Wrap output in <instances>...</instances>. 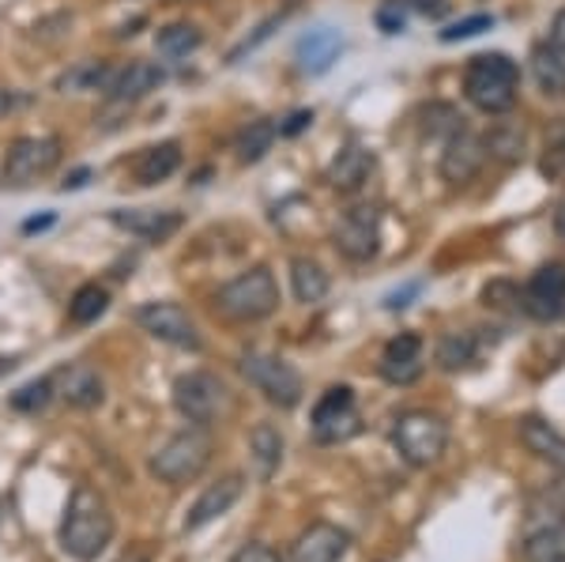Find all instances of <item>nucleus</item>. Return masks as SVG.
Wrapping results in <instances>:
<instances>
[{
	"mask_svg": "<svg viewBox=\"0 0 565 562\" xmlns=\"http://www.w3.org/2000/svg\"><path fill=\"white\" fill-rule=\"evenodd\" d=\"M231 562H282V559L271 548H264V543H245V548L234 551Z\"/></svg>",
	"mask_w": 565,
	"mask_h": 562,
	"instance_id": "c9c22d12",
	"label": "nucleus"
},
{
	"mask_svg": "<svg viewBox=\"0 0 565 562\" xmlns=\"http://www.w3.org/2000/svg\"><path fill=\"white\" fill-rule=\"evenodd\" d=\"M392 446L399 449V457L407 465L426 468L449 446V427L434 412H404L396 420V427H392Z\"/></svg>",
	"mask_w": 565,
	"mask_h": 562,
	"instance_id": "423d86ee",
	"label": "nucleus"
},
{
	"mask_svg": "<svg viewBox=\"0 0 565 562\" xmlns=\"http://www.w3.org/2000/svg\"><path fill=\"white\" fill-rule=\"evenodd\" d=\"M340 50H343V34L335 26H313V31H306L295 42V61L306 76H324L335 65Z\"/></svg>",
	"mask_w": 565,
	"mask_h": 562,
	"instance_id": "a211bd4d",
	"label": "nucleus"
},
{
	"mask_svg": "<svg viewBox=\"0 0 565 562\" xmlns=\"http://www.w3.org/2000/svg\"><path fill=\"white\" fill-rule=\"evenodd\" d=\"M242 491H245L242 476H226V479H218V484H212V487H207V491L193 502V510H189L185 532H200L204 524H212V521L223 518V513H231V506L238 502Z\"/></svg>",
	"mask_w": 565,
	"mask_h": 562,
	"instance_id": "412c9836",
	"label": "nucleus"
},
{
	"mask_svg": "<svg viewBox=\"0 0 565 562\" xmlns=\"http://www.w3.org/2000/svg\"><path fill=\"white\" fill-rule=\"evenodd\" d=\"M61 162L57 136H20L4 156V181L8 185H31L50 174Z\"/></svg>",
	"mask_w": 565,
	"mask_h": 562,
	"instance_id": "6e6552de",
	"label": "nucleus"
},
{
	"mask_svg": "<svg viewBox=\"0 0 565 562\" xmlns=\"http://www.w3.org/2000/svg\"><path fill=\"white\" fill-rule=\"evenodd\" d=\"M532 72L535 79H540V87L546 95H565V57L558 50H551V45H535L532 53Z\"/></svg>",
	"mask_w": 565,
	"mask_h": 562,
	"instance_id": "c85d7f7f",
	"label": "nucleus"
},
{
	"mask_svg": "<svg viewBox=\"0 0 565 562\" xmlns=\"http://www.w3.org/2000/svg\"><path fill=\"white\" fill-rule=\"evenodd\" d=\"M215 306L231 321H264V317L276 314L279 306V284L268 268H249L242 276H234L231 284L218 287Z\"/></svg>",
	"mask_w": 565,
	"mask_h": 562,
	"instance_id": "7ed1b4c3",
	"label": "nucleus"
},
{
	"mask_svg": "<svg viewBox=\"0 0 565 562\" xmlns=\"http://www.w3.org/2000/svg\"><path fill=\"white\" fill-rule=\"evenodd\" d=\"M463 95L482 114H509L521 95V65L505 53H479L463 68Z\"/></svg>",
	"mask_w": 565,
	"mask_h": 562,
	"instance_id": "f03ea898",
	"label": "nucleus"
},
{
	"mask_svg": "<svg viewBox=\"0 0 565 562\" xmlns=\"http://www.w3.org/2000/svg\"><path fill=\"white\" fill-rule=\"evenodd\" d=\"M490 26H494V15H487V12L468 15V20L445 26V31H441V42H468V39H476V34H482V31H490Z\"/></svg>",
	"mask_w": 565,
	"mask_h": 562,
	"instance_id": "72a5a7b5",
	"label": "nucleus"
},
{
	"mask_svg": "<svg viewBox=\"0 0 565 562\" xmlns=\"http://www.w3.org/2000/svg\"><path fill=\"white\" fill-rule=\"evenodd\" d=\"M546 45H551V50H558L562 57H565V8L558 15H554V23H551V39H546Z\"/></svg>",
	"mask_w": 565,
	"mask_h": 562,
	"instance_id": "ea45409f",
	"label": "nucleus"
},
{
	"mask_svg": "<svg viewBox=\"0 0 565 562\" xmlns=\"http://www.w3.org/2000/svg\"><path fill=\"white\" fill-rule=\"evenodd\" d=\"M114 540V510L106 495L90 484H76L65 518H61V548L79 562H95Z\"/></svg>",
	"mask_w": 565,
	"mask_h": 562,
	"instance_id": "f257e3e1",
	"label": "nucleus"
},
{
	"mask_svg": "<svg viewBox=\"0 0 565 562\" xmlns=\"http://www.w3.org/2000/svg\"><path fill=\"white\" fill-rule=\"evenodd\" d=\"M482 162H487V151H482V140L479 136H471L468 129H457L445 140V151H441V178L449 181V185H463V181H471L482 170Z\"/></svg>",
	"mask_w": 565,
	"mask_h": 562,
	"instance_id": "2eb2a0df",
	"label": "nucleus"
},
{
	"mask_svg": "<svg viewBox=\"0 0 565 562\" xmlns=\"http://www.w3.org/2000/svg\"><path fill=\"white\" fill-rule=\"evenodd\" d=\"M482 359V340L476 332H449V337H441L437 343V362H441V370H471L476 362Z\"/></svg>",
	"mask_w": 565,
	"mask_h": 562,
	"instance_id": "393cba45",
	"label": "nucleus"
},
{
	"mask_svg": "<svg viewBox=\"0 0 565 562\" xmlns=\"http://www.w3.org/2000/svg\"><path fill=\"white\" fill-rule=\"evenodd\" d=\"M290 287H295V298L306 306L321 303L328 295V272L309 257H295L290 261Z\"/></svg>",
	"mask_w": 565,
	"mask_h": 562,
	"instance_id": "a878e982",
	"label": "nucleus"
},
{
	"mask_svg": "<svg viewBox=\"0 0 565 562\" xmlns=\"http://www.w3.org/2000/svg\"><path fill=\"white\" fill-rule=\"evenodd\" d=\"M348 548H351L348 532L328 521H317L298 537L295 551H290V562H343Z\"/></svg>",
	"mask_w": 565,
	"mask_h": 562,
	"instance_id": "dca6fc26",
	"label": "nucleus"
},
{
	"mask_svg": "<svg viewBox=\"0 0 565 562\" xmlns=\"http://www.w3.org/2000/svg\"><path fill=\"white\" fill-rule=\"evenodd\" d=\"M50 382H53V393H57L61 401H68L72 407H98L106 396L103 378H98V370L90 367V362H68Z\"/></svg>",
	"mask_w": 565,
	"mask_h": 562,
	"instance_id": "4468645a",
	"label": "nucleus"
},
{
	"mask_svg": "<svg viewBox=\"0 0 565 562\" xmlns=\"http://www.w3.org/2000/svg\"><path fill=\"white\" fill-rule=\"evenodd\" d=\"M521 442L540 460H546V465H554L565 473V434L554 431L546 420H540V415H527V420L521 423Z\"/></svg>",
	"mask_w": 565,
	"mask_h": 562,
	"instance_id": "5701e85b",
	"label": "nucleus"
},
{
	"mask_svg": "<svg viewBox=\"0 0 565 562\" xmlns=\"http://www.w3.org/2000/svg\"><path fill=\"white\" fill-rule=\"evenodd\" d=\"M521 548H524L527 562H558V559H565V502H551L546 510L540 502L532 506Z\"/></svg>",
	"mask_w": 565,
	"mask_h": 562,
	"instance_id": "9d476101",
	"label": "nucleus"
},
{
	"mask_svg": "<svg viewBox=\"0 0 565 562\" xmlns=\"http://www.w3.org/2000/svg\"><path fill=\"white\" fill-rule=\"evenodd\" d=\"M407 8H415L426 20H441V15L449 12V0H407Z\"/></svg>",
	"mask_w": 565,
	"mask_h": 562,
	"instance_id": "e433bc0d",
	"label": "nucleus"
},
{
	"mask_svg": "<svg viewBox=\"0 0 565 562\" xmlns=\"http://www.w3.org/2000/svg\"><path fill=\"white\" fill-rule=\"evenodd\" d=\"M242 374L253 389H260L264 401L279 407H295L302 401V378H298V370L287 359L249 351V356H242Z\"/></svg>",
	"mask_w": 565,
	"mask_h": 562,
	"instance_id": "0eeeda50",
	"label": "nucleus"
},
{
	"mask_svg": "<svg viewBox=\"0 0 565 562\" xmlns=\"http://www.w3.org/2000/svg\"><path fill=\"white\" fill-rule=\"evenodd\" d=\"M521 310L532 314L535 321H554V317L565 314V265L562 261H551L535 272L521 291Z\"/></svg>",
	"mask_w": 565,
	"mask_h": 562,
	"instance_id": "ddd939ff",
	"label": "nucleus"
},
{
	"mask_svg": "<svg viewBox=\"0 0 565 562\" xmlns=\"http://www.w3.org/2000/svg\"><path fill=\"white\" fill-rule=\"evenodd\" d=\"M87 181V170H76V174H72L68 181H65V189H79Z\"/></svg>",
	"mask_w": 565,
	"mask_h": 562,
	"instance_id": "c03bdc74",
	"label": "nucleus"
},
{
	"mask_svg": "<svg viewBox=\"0 0 565 562\" xmlns=\"http://www.w3.org/2000/svg\"><path fill=\"white\" fill-rule=\"evenodd\" d=\"M106 306H109L106 287L84 284L76 295H72V303H68V321H72V325H95L98 317L106 314Z\"/></svg>",
	"mask_w": 565,
	"mask_h": 562,
	"instance_id": "c756f323",
	"label": "nucleus"
},
{
	"mask_svg": "<svg viewBox=\"0 0 565 562\" xmlns=\"http://www.w3.org/2000/svg\"><path fill=\"white\" fill-rule=\"evenodd\" d=\"M8 110H15V95H12V91L0 87V117H4Z\"/></svg>",
	"mask_w": 565,
	"mask_h": 562,
	"instance_id": "79ce46f5",
	"label": "nucleus"
},
{
	"mask_svg": "<svg viewBox=\"0 0 565 562\" xmlns=\"http://www.w3.org/2000/svg\"><path fill=\"white\" fill-rule=\"evenodd\" d=\"M558 562H565V559H558Z\"/></svg>",
	"mask_w": 565,
	"mask_h": 562,
	"instance_id": "a18cd8bd",
	"label": "nucleus"
},
{
	"mask_svg": "<svg viewBox=\"0 0 565 562\" xmlns=\"http://www.w3.org/2000/svg\"><path fill=\"white\" fill-rule=\"evenodd\" d=\"M335 250L348 261H370L381 250V212L373 204H359L343 212L335 223Z\"/></svg>",
	"mask_w": 565,
	"mask_h": 562,
	"instance_id": "9b49d317",
	"label": "nucleus"
},
{
	"mask_svg": "<svg viewBox=\"0 0 565 562\" xmlns=\"http://www.w3.org/2000/svg\"><path fill=\"white\" fill-rule=\"evenodd\" d=\"M249 449H253V460H257V473L264 479H271V473L282 465V434L271 427V423H257L249 431Z\"/></svg>",
	"mask_w": 565,
	"mask_h": 562,
	"instance_id": "bb28decb",
	"label": "nucleus"
},
{
	"mask_svg": "<svg viewBox=\"0 0 565 562\" xmlns=\"http://www.w3.org/2000/svg\"><path fill=\"white\" fill-rule=\"evenodd\" d=\"M200 42H204V34L193 23H170L154 34V45H159L162 57H189Z\"/></svg>",
	"mask_w": 565,
	"mask_h": 562,
	"instance_id": "7c9ffc66",
	"label": "nucleus"
},
{
	"mask_svg": "<svg viewBox=\"0 0 565 562\" xmlns=\"http://www.w3.org/2000/svg\"><path fill=\"white\" fill-rule=\"evenodd\" d=\"M370 170H373V151L359 148V144H348V148L332 159V167H328V181H332L340 193H354V189H362V181L370 178Z\"/></svg>",
	"mask_w": 565,
	"mask_h": 562,
	"instance_id": "b1692460",
	"label": "nucleus"
},
{
	"mask_svg": "<svg viewBox=\"0 0 565 562\" xmlns=\"http://www.w3.org/2000/svg\"><path fill=\"white\" fill-rule=\"evenodd\" d=\"M162 79H167V72H162L159 65H151V61H129L125 68L109 72L106 95L114 98V103H136V98L151 95Z\"/></svg>",
	"mask_w": 565,
	"mask_h": 562,
	"instance_id": "aec40b11",
	"label": "nucleus"
},
{
	"mask_svg": "<svg viewBox=\"0 0 565 562\" xmlns=\"http://www.w3.org/2000/svg\"><path fill=\"white\" fill-rule=\"evenodd\" d=\"M109 220L143 242H167L181 226V215L167 212V208H117V212H109Z\"/></svg>",
	"mask_w": 565,
	"mask_h": 562,
	"instance_id": "6ab92c4d",
	"label": "nucleus"
},
{
	"mask_svg": "<svg viewBox=\"0 0 565 562\" xmlns=\"http://www.w3.org/2000/svg\"><path fill=\"white\" fill-rule=\"evenodd\" d=\"M136 325H140L143 332H151L154 340L174 343V348H189V351L200 348V332H196L193 317L181 310L178 303H143L140 310H136Z\"/></svg>",
	"mask_w": 565,
	"mask_h": 562,
	"instance_id": "f8f14e48",
	"label": "nucleus"
},
{
	"mask_svg": "<svg viewBox=\"0 0 565 562\" xmlns=\"http://www.w3.org/2000/svg\"><path fill=\"white\" fill-rule=\"evenodd\" d=\"M418 374H423V337L399 332L381 351V378L392 385H412Z\"/></svg>",
	"mask_w": 565,
	"mask_h": 562,
	"instance_id": "f3484780",
	"label": "nucleus"
},
{
	"mask_svg": "<svg viewBox=\"0 0 565 562\" xmlns=\"http://www.w3.org/2000/svg\"><path fill=\"white\" fill-rule=\"evenodd\" d=\"M212 465V438H207L204 427H189L174 434L159 453L151 457V476L162 479L170 487H181V484H193V479Z\"/></svg>",
	"mask_w": 565,
	"mask_h": 562,
	"instance_id": "20e7f679",
	"label": "nucleus"
},
{
	"mask_svg": "<svg viewBox=\"0 0 565 562\" xmlns=\"http://www.w3.org/2000/svg\"><path fill=\"white\" fill-rule=\"evenodd\" d=\"M554 231H558L562 238H565V197L558 201V208H554Z\"/></svg>",
	"mask_w": 565,
	"mask_h": 562,
	"instance_id": "a19ab883",
	"label": "nucleus"
},
{
	"mask_svg": "<svg viewBox=\"0 0 565 562\" xmlns=\"http://www.w3.org/2000/svg\"><path fill=\"white\" fill-rule=\"evenodd\" d=\"M178 167H181V144L162 140V144H151V148H143L140 156H136L132 174L140 185H159V181H167Z\"/></svg>",
	"mask_w": 565,
	"mask_h": 562,
	"instance_id": "4be33fe9",
	"label": "nucleus"
},
{
	"mask_svg": "<svg viewBox=\"0 0 565 562\" xmlns=\"http://www.w3.org/2000/svg\"><path fill=\"white\" fill-rule=\"evenodd\" d=\"M313 125V110H298L287 117V125H279V136H298L302 129H309Z\"/></svg>",
	"mask_w": 565,
	"mask_h": 562,
	"instance_id": "4c0bfd02",
	"label": "nucleus"
},
{
	"mask_svg": "<svg viewBox=\"0 0 565 562\" xmlns=\"http://www.w3.org/2000/svg\"><path fill=\"white\" fill-rule=\"evenodd\" d=\"M524 140H527V136H524L521 125L498 121L494 129L482 136V151L501 159V162H516V159H524Z\"/></svg>",
	"mask_w": 565,
	"mask_h": 562,
	"instance_id": "cd10ccee",
	"label": "nucleus"
},
{
	"mask_svg": "<svg viewBox=\"0 0 565 562\" xmlns=\"http://www.w3.org/2000/svg\"><path fill=\"white\" fill-rule=\"evenodd\" d=\"M174 407L193 427H212L223 415H231L234 401L223 378L207 374V370H189L174 382Z\"/></svg>",
	"mask_w": 565,
	"mask_h": 562,
	"instance_id": "39448f33",
	"label": "nucleus"
},
{
	"mask_svg": "<svg viewBox=\"0 0 565 562\" xmlns=\"http://www.w3.org/2000/svg\"><path fill=\"white\" fill-rule=\"evenodd\" d=\"M377 26H381V34H404L407 0H385V4L377 8Z\"/></svg>",
	"mask_w": 565,
	"mask_h": 562,
	"instance_id": "f704fd0d",
	"label": "nucleus"
},
{
	"mask_svg": "<svg viewBox=\"0 0 565 562\" xmlns=\"http://www.w3.org/2000/svg\"><path fill=\"white\" fill-rule=\"evenodd\" d=\"M423 291V284H407L404 291H392L388 298H385V306L388 310H404V306H412V298Z\"/></svg>",
	"mask_w": 565,
	"mask_h": 562,
	"instance_id": "58836bf2",
	"label": "nucleus"
},
{
	"mask_svg": "<svg viewBox=\"0 0 565 562\" xmlns=\"http://www.w3.org/2000/svg\"><path fill=\"white\" fill-rule=\"evenodd\" d=\"M279 136V125L271 121H253L249 129L238 136V159L242 162H257L271 151V144H276Z\"/></svg>",
	"mask_w": 565,
	"mask_h": 562,
	"instance_id": "2f4dec72",
	"label": "nucleus"
},
{
	"mask_svg": "<svg viewBox=\"0 0 565 562\" xmlns=\"http://www.w3.org/2000/svg\"><path fill=\"white\" fill-rule=\"evenodd\" d=\"M362 427L359 420V404H354V389L351 385H332L313 407V438L324 446L354 438Z\"/></svg>",
	"mask_w": 565,
	"mask_h": 562,
	"instance_id": "1a4fd4ad",
	"label": "nucleus"
},
{
	"mask_svg": "<svg viewBox=\"0 0 565 562\" xmlns=\"http://www.w3.org/2000/svg\"><path fill=\"white\" fill-rule=\"evenodd\" d=\"M50 401H53V382H50V378H39V382H31V385H23V389H15V393H12V407H15V412H23V415L42 412Z\"/></svg>",
	"mask_w": 565,
	"mask_h": 562,
	"instance_id": "473e14b6",
	"label": "nucleus"
},
{
	"mask_svg": "<svg viewBox=\"0 0 565 562\" xmlns=\"http://www.w3.org/2000/svg\"><path fill=\"white\" fill-rule=\"evenodd\" d=\"M50 223H53V215H42V220H26L23 231L31 234V231H42V226H50Z\"/></svg>",
	"mask_w": 565,
	"mask_h": 562,
	"instance_id": "37998d69",
	"label": "nucleus"
}]
</instances>
